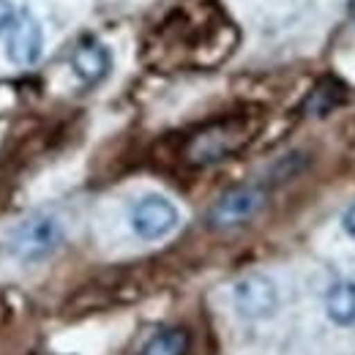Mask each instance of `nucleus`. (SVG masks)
<instances>
[{"label": "nucleus", "mask_w": 355, "mask_h": 355, "mask_svg": "<svg viewBox=\"0 0 355 355\" xmlns=\"http://www.w3.org/2000/svg\"><path fill=\"white\" fill-rule=\"evenodd\" d=\"M63 241H66V227L60 216L49 211H36L11 230L6 249L17 263L33 266L49 260L63 246Z\"/></svg>", "instance_id": "f257e3e1"}, {"label": "nucleus", "mask_w": 355, "mask_h": 355, "mask_svg": "<svg viewBox=\"0 0 355 355\" xmlns=\"http://www.w3.org/2000/svg\"><path fill=\"white\" fill-rule=\"evenodd\" d=\"M134 235L142 241H162L170 232H175L180 224V211L178 205L164 197V194H145L132 205L129 214Z\"/></svg>", "instance_id": "f03ea898"}, {"label": "nucleus", "mask_w": 355, "mask_h": 355, "mask_svg": "<svg viewBox=\"0 0 355 355\" xmlns=\"http://www.w3.org/2000/svg\"><path fill=\"white\" fill-rule=\"evenodd\" d=\"M232 304L243 320H266V317H273L279 311L282 295H279V287L270 276L252 273V276H243L241 282H235Z\"/></svg>", "instance_id": "7ed1b4c3"}, {"label": "nucleus", "mask_w": 355, "mask_h": 355, "mask_svg": "<svg viewBox=\"0 0 355 355\" xmlns=\"http://www.w3.org/2000/svg\"><path fill=\"white\" fill-rule=\"evenodd\" d=\"M266 191L260 186H235V189L224 191L214 202V208L208 214V224L216 230H230V227L246 224L266 208Z\"/></svg>", "instance_id": "20e7f679"}, {"label": "nucleus", "mask_w": 355, "mask_h": 355, "mask_svg": "<svg viewBox=\"0 0 355 355\" xmlns=\"http://www.w3.org/2000/svg\"><path fill=\"white\" fill-rule=\"evenodd\" d=\"M44 55V28L28 8L17 14V22L11 25L6 36V58L14 66H36Z\"/></svg>", "instance_id": "39448f33"}, {"label": "nucleus", "mask_w": 355, "mask_h": 355, "mask_svg": "<svg viewBox=\"0 0 355 355\" xmlns=\"http://www.w3.org/2000/svg\"><path fill=\"white\" fill-rule=\"evenodd\" d=\"M69 63H71L74 77L85 88H96L112 71V52H110V46L96 42V39H85V42H80V44L74 46Z\"/></svg>", "instance_id": "423d86ee"}, {"label": "nucleus", "mask_w": 355, "mask_h": 355, "mask_svg": "<svg viewBox=\"0 0 355 355\" xmlns=\"http://www.w3.org/2000/svg\"><path fill=\"white\" fill-rule=\"evenodd\" d=\"M325 314L334 325L339 328H350L355 325V282L353 279H342L336 284L328 287L325 293Z\"/></svg>", "instance_id": "0eeeda50"}, {"label": "nucleus", "mask_w": 355, "mask_h": 355, "mask_svg": "<svg viewBox=\"0 0 355 355\" xmlns=\"http://www.w3.org/2000/svg\"><path fill=\"white\" fill-rule=\"evenodd\" d=\"M347 96V88L339 80H322L306 98V112L309 115H328L331 110H336Z\"/></svg>", "instance_id": "6e6552de"}, {"label": "nucleus", "mask_w": 355, "mask_h": 355, "mask_svg": "<svg viewBox=\"0 0 355 355\" xmlns=\"http://www.w3.org/2000/svg\"><path fill=\"white\" fill-rule=\"evenodd\" d=\"M189 350V334L183 328H164L148 339L139 355H186Z\"/></svg>", "instance_id": "1a4fd4ad"}, {"label": "nucleus", "mask_w": 355, "mask_h": 355, "mask_svg": "<svg viewBox=\"0 0 355 355\" xmlns=\"http://www.w3.org/2000/svg\"><path fill=\"white\" fill-rule=\"evenodd\" d=\"M17 8H14V3L11 0H0V33H8L11 31V25L17 22Z\"/></svg>", "instance_id": "9d476101"}, {"label": "nucleus", "mask_w": 355, "mask_h": 355, "mask_svg": "<svg viewBox=\"0 0 355 355\" xmlns=\"http://www.w3.org/2000/svg\"><path fill=\"white\" fill-rule=\"evenodd\" d=\"M342 230H345V232L355 241V202L345 211V214H342Z\"/></svg>", "instance_id": "9b49d317"}]
</instances>
